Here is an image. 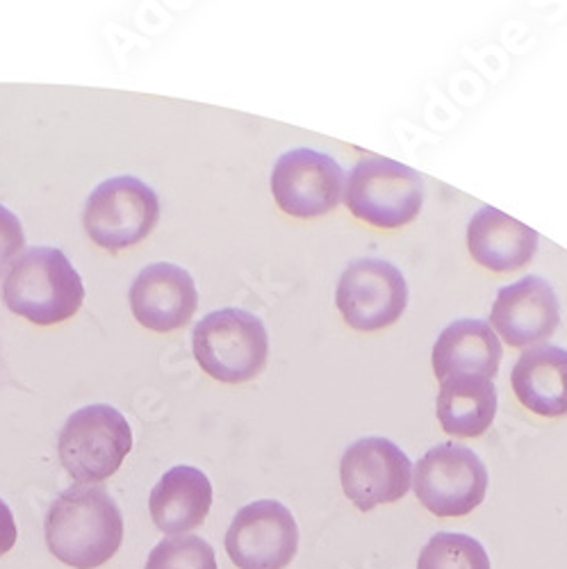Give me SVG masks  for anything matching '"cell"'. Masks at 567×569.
<instances>
[{"mask_svg":"<svg viewBox=\"0 0 567 569\" xmlns=\"http://www.w3.org/2000/svg\"><path fill=\"white\" fill-rule=\"evenodd\" d=\"M43 536L60 562L73 569H97L123 542V515L103 486L76 483L49 506Z\"/></svg>","mask_w":567,"mask_h":569,"instance_id":"obj_1","label":"cell"},{"mask_svg":"<svg viewBox=\"0 0 567 569\" xmlns=\"http://www.w3.org/2000/svg\"><path fill=\"white\" fill-rule=\"evenodd\" d=\"M3 301L14 315L37 326H56L80 310L84 284L60 249L34 247L12 262L3 282Z\"/></svg>","mask_w":567,"mask_h":569,"instance_id":"obj_2","label":"cell"},{"mask_svg":"<svg viewBox=\"0 0 567 569\" xmlns=\"http://www.w3.org/2000/svg\"><path fill=\"white\" fill-rule=\"evenodd\" d=\"M195 358L219 383L238 386L253 381L267 365L269 336L260 317L223 308L206 315L192 333Z\"/></svg>","mask_w":567,"mask_h":569,"instance_id":"obj_3","label":"cell"},{"mask_svg":"<svg viewBox=\"0 0 567 569\" xmlns=\"http://www.w3.org/2000/svg\"><path fill=\"white\" fill-rule=\"evenodd\" d=\"M347 210L374 228H404L424 206L421 176L390 158L367 156L354 164L345 184Z\"/></svg>","mask_w":567,"mask_h":569,"instance_id":"obj_4","label":"cell"},{"mask_svg":"<svg viewBox=\"0 0 567 569\" xmlns=\"http://www.w3.org/2000/svg\"><path fill=\"white\" fill-rule=\"evenodd\" d=\"M132 449L128 419L112 406L91 403L76 410L58 438L60 462L78 483H101Z\"/></svg>","mask_w":567,"mask_h":569,"instance_id":"obj_5","label":"cell"},{"mask_svg":"<svg viewBox=\"0 0 567 569\" xmlns=\"http://www.w3.org/2000/svg\"><path fill=\"white\" fill-rule=\"evenodd\" d=\"M158 221L156 189L132 176H117L93 187L82 212L89 240L112 253L145 242Z\"/></svg>","mask_w":567,"mask_h":569,"instance_id":"obj_6","label":"cell"},{"mask_svg":"<svg viewBox=\"0 0 567 569\" xmlns=\"http://www.w3.org/2000/svg\"><path fill=\"white\" fill-rule=\"evenodd\" d=\"M417 501L436 517H465L477 510L488 492L484 460L462 445L445 442L429 449L415 465Z\"/></svg>","mask_w":567,"mask_h":569,"instance_id":"obj_7","label":"cell"},{"mask_svg":"<svg viewBox=\"0 0 567 569\" xmlns=\"http://www.w3.org/2000/svg\"><path fill=\"white\" fill-rule=\"evenodd\" d=\"M223 542L238 569H286L299 551V527L280 501L260 499L238 510Z\"/></svg>","mask_w":567,"mask_h":569,"instance_id":"obj_8","label":"cell"},{"mask_svg":"<svg viewBox=\"0 0 567 569\" xmlns=\"http://www.w3.org/2000/svg\"><path fill=\"white\" fill-rule=\"evenodd\" d=\"M336 303L351 328L374 333L401 319L408 306V282L388 260L360 258L342 271Z\"/></svg>","mask_w":567,"mask_h":569,"instance_id":"obj_9","label":"cell"},{"mask_svg":"<svg viewBox=\"0 0 567 569\" xmlns=\"http://www.w3.org/2000/svg\"><path fill=\"white\" fill-rule=\"evenodd\" d=\"M269 184L282 212L297 219H315L340 206L347 176L334 158L321 151L292 149L276 160Z\"/></svg>","mask_w":567,"mask_h":569,"instance_id":"obj_10","label":"cell"},{"mask_svg":"<svg viewBox=\"0 0 567 569\" xmlns=\"http://www.w3.org/2000/svg\"><path fill=\"white\" fill-rule=\"evenodd\" d=\"M347 499L362 512L404 499L412 486L410 458L388 438L356 440L340 460Z\"/></svg>","mask_w":567,"mask_h":569,"instance_id":"obj_11","label":"cell"},{"mask_svg":"<svg viewBox=\"0 0 567 569\" xmlns=\"http://www.w3.org/2000/svg\"><path fill=\"white\" fill-rule=\"evenodd\" d=\"M560 323V303L540 276H525L497 292L490 326L515 349H531L549 340Z\"/></svg>","mask_w":567,"mask_h":569,"instance_id":"obj_12","label":"cell"},{"mask_svg":"<svg viewBox=\"0 0 567 569\" xmlns=\"http://www.w3.org/2000/svg\"><path fill=\"white\" fill-rule=\"evenodd\" d=\"M128 301L141 326L153 333H171L195 317L199 292L187 269L171 262H156L137 273Z\"/></svg>","mask_w":567,"mask_h":569,"instance_id":"obj_13","label":"cell"},{"mask_svg":"<svg viewBox=\"0 0 567 569\" xmlns=\"http://www.w3.org/2000/svg\"><path fill=\"white\" fill-rule=\"evenodd\" d=\"M467 249L477 264L506 273L523 269L538 253V232L497 208H481L467 223Z\"/></svg>","mask_w":567,"mask_h":569,"instance_id":"obj_14","label":"cell"},{"mask_svg":"<svg viewBox=\"0 0 567 569\" xmlns=\"http://www.w3.org/2000/svg\"><path fill=\"white\" fill-rule=\"evenodd\" d=\"M212 506V483L192 465H176L156 483L149 497L153 525L167 536L199 529Z\"/></svg>","mask_w":567,"mask_h":569,"instance_id":"obj_15","label":"cell"},{"mask_svg":"<svg viewBox=\"0 0 567 569\" xmlns=\"http://www.w3.org/2000/svg\"><path fill=\"white\" fill-rule=\"evenodd\" d=\"M501 342L490 323L458 319L449 323L434 345V371L438 381L458 376L493 378L501 365Z\"/></svg>","mask_w":567,"mask_h":569,"instance_id":"obj_16","label":"cell"},{"mask_svg":"<svg viewBox=\"0 0 567 569\" xmlns=\"http://www.w3.org/2000/svg\"><path fill=\"white\" fill-rule=\"evenodd\" d=\"M510 383L517 401L540 417L567 415V351L554 345L525 349Z\"/></svg>","mask_w":567,"mask_h":569,"instance_id":"obj_17","label":"cell"},{"mask_svg":"<svg viewBox=\"0 0 567 569\" xmlns=\"http://www.w3.org/2000/svg\"><path fill=\"white\" fill-rule=\"evenodd\" d=\"M438 421L454 438L484 436L497 415V390L488 378L458 376L440 381Z\"/></svg>","mask_w":567,"mask_h":569,"instance_id":"obj_18","label":"cell"},{"mask_svg":"<svg viewBox=\"0 0 567 569\" xmlns=\"http://www.w3.org/2000/svg\"><path fill=\"white\" fill-rule=\"evenodd\" d=\"M417 569H493V565L477 538L442 531L424 545Z\"/></svg>","mask_w":567,"mask_h":569,"instance_id":"obj_19","label":"cell"},{"mask_svg":"<svg viewBox=\"0 0 567 569\" xmlns=\"http://www.w3.org/2000/svg\"><path fill=\"white\" fill-rule=\"evenodd\" d=\"M145 569H219L215 549L199 536L165 538L149 553Z\"/></svg>","mask_w":567,"mask_h":569,"instance_id":"obj_20","label":"cell"},{"mask_svg":"<svg viewBox=\"0 0 567 569\" xmlns=\"http://www.w3.org/2000/svg\"><path fill=\"white\" fill-rule=\"evenodd\" d=\"M26 247V232L19 217L0 206V273H3Z\"/></svg>","mask_w":567,"mask_h":569,"instance_id":"obj_21","label":"cell"},{"mask_svg":"<svg viewBox=\"0 0 567 569\" xmlns=\"http://www.w3.org/2000/svg\"><path fill=\"white\" fill-rule=\"evenodd\" d=\"M17 538H19V531H17L12 508L0 499V556L12 551V547L17 545Z\"/></svg>","mask_w":567,"mask_h":569,"instance_id":"obj_22","label":"cell"}]
</instances>
